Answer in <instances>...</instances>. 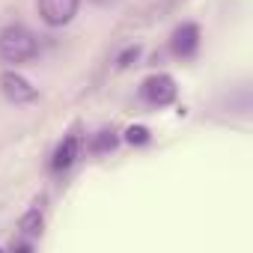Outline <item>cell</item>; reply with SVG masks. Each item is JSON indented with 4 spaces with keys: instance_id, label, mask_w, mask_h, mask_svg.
<instances>
[{
    "instance_id": "obj_1",
    "label": "cell",
    "mask_w": 253,
    "mask_h": 253,
    "mask_svg": "<svg viewBox=\"0 0 253 253\" xmlns=\"http://www.w3.org/2000/svg\"><path fill=\"white\" fill-rule=\"evenodd\" d=\"M36 51H39L36 36L27 27L9 24V27L0 30V57L6 63H27V60L36 57Z\"/></svg>"
},
{
    "instance_id": "obj_2",
    "label": "cell",
    "mask_w": 253,
    "mask_h": 253,
    "mask_svg": "<svg viewBox=\"0 0 253 253\" xmlns=\"http://www.w3.org/2000/svg\"><path fill=\"white\" fill-rule=\"evenodd\" d=\"M81 0H39V15L51 27H63L78 15Z\"/></svg>"
},
{
    "instance_id": "obj_3",
    "label": "cell",
    "mask_w": 253,
    "mask_h": 253,
    "mask_svg": "<svg viewBox=\"0 0 253 253\" xmlns=\"http://www.w3.org/2000/svg\"><path fill=\"white\" fill-rule=\"evenodd\" d=\"M140 92H143V98H146L149 104L164 107V104H170V101L176 98V81H173L170 75H152V78L143 81Z\"/></svg>"
},
{
    "instance_id": "obj_4",
    "label": "cell",
    "mask_w": 253,
    "mask_h": 253,
    "mask_svg": "<svg viewBox=\"0 0 253 253\" xmlns=\"http://www.w3.org/2000/svg\"><path fill=\"white\" fill-rule=\"evenodd\" d=\"M0 89H3V95L15 104H24V101H33L36 98V89L30 86L27 78H21L18 72H6L3 78H0Z\"/></svg>"
},
{
    "instance_id": "obj_5",
    "label": "cell",
    "mask_w": 253,
    "mask_h": 253,
    "mask_svg": "<svg viewBox=\"0 0 253 253\" xmlns=\"http://www.w3.org/2000/svg\"><path fill=\"white\" fill-rule=\"evenodd\" d=\"M170 48H173V54L176 57H194L197 54V48H200V27L197 24H182L176 33H173V39H170Z\"/></svg>"
},
{
    "instance_id": "obj_6",
    "label": "cell",
    "mask_w": 253,
    "mask_h": 253,
    "mask_svg": "<svg viewBox=\"0 0 253 253\" xmlns=\"http://www.w3.org/2000/svg\"><path fill=\"white\" fill-rule=\"evenodd\" d=\"M78 152H81V140L75 137V134H69L60 146H57V152H54V161H51V167L57 170V173H63V170H69L72 164H75V158H78Z\"/></svg>"
},
{
    "instance_id": "obj_7",
    "label": "cell",
    "mask_w": 253,
    "mask_h": 253,
    "mask_svg": "<svg viewBox=\"0 0 253 253\" xmlns=\"http://www.w3.org/2000/svg\"><path fill=\"white\" fill-rule=\"evenodd\" d=\"M119 143V137H116V131H107V128H101L92 140H89V152H95V155H101V152H110L113 146Z\"/></svg>"
},
{
    "instance_id": "obj_8",
    "label": "cell",
    "mask_w": 253,
    "mask_h": 253,
    "mask_svg": "<svg viewBox=\"0 0 253 253\" xmlns=\"http://www.w3.org/2000/svg\"><path fill=\"white\" fill-rule=\"evenodd\" d=\"M18 229H21L24 235H39V232H42V211H39V209H30V211L18 220Z\"/></svg>"
},
{
    "instance_id": "obj_9",
    "label": "cell",
    "mask_w": 253,
    "mask_h": 253,
    "mask_svg": "<svg viewBox=\"0 0 253 253\" xmlns=\"http://www.w3.org/2000/svg\"><path fill=\"white\" fill-rule=\"evenodd\" d=\"M125 140H128L131 146H143V143H149V128H143V125H131V128L125 131Z\"/></svg>"
},
{
    "instance_id": "obj_10",
    "label": "cell",
    "mask_w": 253,
    "mask_h": 253,
    "mask_svg": "<svg viewBox=\"0 0 253 253\" xmlns=\"http://www.w3.org/2000/svg\"><path fill=\"white\" fill-rule=\"evenodd\" d=\"M137 57H140V45H131V48H125V51L119 54L116 66H119V69H125V66H131V63H134Z\"/></svg>"
},
{
    "instance_id": "obj_11",
    "label": "cell",
    "mask_w": 253,
    "mask_h": 253,
    "mask_svg": "<svg viewBox=\"0 0 253 253\" xmlns=\"http://www.w3.org/2000/svg\"><path fill=\"white\" fill-rule=\"evenodd\" d=\"M9 247H12V250H30V244H27V241H12Z\"/></svg>"
}]
</instances>
